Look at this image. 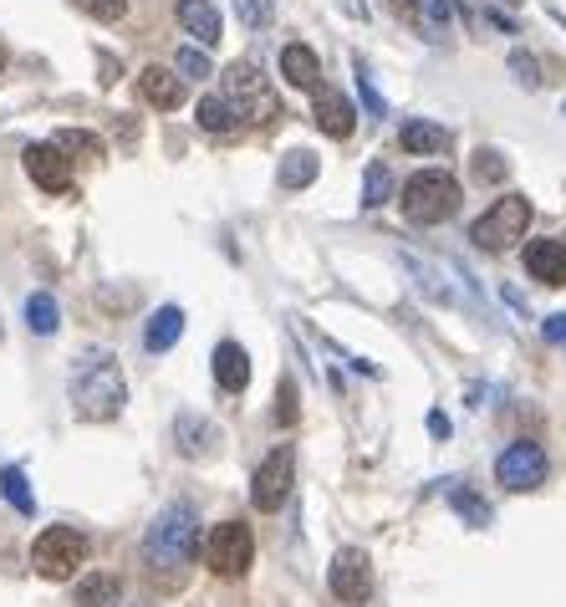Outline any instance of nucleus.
I'll return each instance as SVG.
<instances>
[{
	"instance_id": "35",
	"label": "nucleus",
	"mask_w": 566,
	"mask_h": 607,
	"mask_svg": "<svg viewBox=\"0 0 566 607\" xmlns=\"http://www.w3.org/2000/svg\"><path fill=\"white\" fill-rule=\"evenodd\" d=\"M276 424L281 430L297 424V378H281V388H276Z\"/></svg>"
},
{
	"instance_id": "12",
	"label": "nucleus",
	"mask_w": 566,
	"mask_h": 607,
	"mask_svg": "<svg viewBox=\"0 0 566 607\" xmlns=\"http://www.w3.org/2000/svg\"><path fill=\"white\" fill-rule=\"evenodd\" d=\"M398 15L429 46H444L449 36H454V11H449V0H398Z\"/></svg>"
},
{
	"instance_id": "33",
	"label": "nucleus",
	"mask_w": 566,
	"mask_h": 607,
	"mask_svg": "<svg viewBox=\"0 0 566 607\" xmlns=\"http://www.w3.org/2000/svg\"><path fill=\"white\" fill-rule=\"evenodd\" d=\"M235 15H240V26L266 31L270 15H276V5H270V0H235Z\"/></svg>"
},
{
	"instance_id": "38",
	"label": "nucleus",
	"mask_w": 566,
	"mask_h": 607,
	"mask_svg": "<svg viewBox=\"0 0 566 607\" xmlns=\"http://www.w3.org/2000/svg\"><path fill=\"white\" fill-rule=\"evenodd\" d=\"M97 72H103L97 82H103V88H113V82H118V61L107 57V51H97Z\"/></svg>"
},
{
	"instance_id": "16",
	"label": "nucleus",
	"mask_w": 566,
	"mask_h": 607,
	"mask_svg": "<svg viewBox=\"0 0 566 607\" xmlns=\"http://www.w3.org/2000/svg\"><path fill=\"white\" fill-rule=\"evenodd\" d=\"M215 383L224 393H245V383H251V353L240 342H220L215 347Z\"/></svg>"
},
{
	"instance_id": "17",
	"label": "nucleus",
	"mask_w": 566,
	"mask_h": 607,
	"mask_svg": "<svg viewBox=\"0 0 566 607\" xmlns=\"http://www.w3.org/2000/svg\"><path fill=\"white\" fill-rule=\"evenodd\" d=\"M281 77L301 92H316V82H322V61H316L312 46H301V42L281 46Z\"/></svg>"
},
{
	"instance_id": "26",
	"label": "nucleus",
	"mask_w": 566,
	"mask_h": 607,
	"mask_svg": "<svg viewBox=\"0 0 566 607\" xmlns=\"http://www.w3.org/2000/svg\"><path fill=\"white\" fill-rule=\"evenodd\" d=\"M51 144H57L67 159H103V153H107V149H103V138L88 134V128H61Z\"/></svg>"
},
{
	"instance_id": "43",
	"label": "nucleus",
	"mask_w": 566,
	"mask_h": 607,
	"mask_svg": "<svg viewBox=\"0 0 566 607\" xmlns=\"http://www.w3.org/2000/svg\"><path fill=\"white\" fill-rule=\"evenodd\" d=\"M562 245H566V236H562Z\"/></svg>"
},
{
	"instance_id": "36",
	"label": "nucleus",
	"mask_w": 566,
	"mask_h": 607,
	"mask_svg": "<svg viewBox=\"0 0 566 607\" xmlns=\"http://www.w3.org/2000/svg\"><path fill=\"white\" fill-rule=\"evenodd\" d=\"M180 72L184 77H209L215 67H209V57L199 51V46H184V51H180Z\"/></svg>"
},
{
	"instance_id": "29",
	"label": "nucleus",
	"mask_w": 566,
	"mask_h": 607,
	"mask_svg": "<svg viewBox=\"0 0 566 607\" xmlns=\"http://www.w3.org/2000/svg\"><path fill=\"white\" fill-rule=\"evenodd\" d=\"M0 485H5V501H11L21 516H31V511H36V501H31V490H26V470H21V465L0 470Z\"/></svg>"
},
{
	"instance_id": "8",
	"label": "nucleus",
	"mask_w": 566,
	"mask_h": 607,
	"mask_svg": "<svg viewBox=\"0 0 566 607\" xmlns=\"http://www.w3.org/2000/svg\"><path fill=\"white\" fill-rule=\"evenodd\" d=\"M546 474H552V459H546V449L531 445V439H516V445L500 449V459H495V480L506 490H541L546 485Z\"/></svg>"
},
{
	"instance_id": "28",
	"label": "nucleus",
	"mask_w": 566,
	"mask_h": 607,
	"mask_svg": "<svg viewBox=\"0 0 566 607\" xmlns=\"http://www.w3.org/2000/svg\"><path fill=\"white\" fill-rule=\"evenodd\" d=\"M118 577H107V572H97V577H82V587H77V607H113L118 603Z\"/></svg>"
},
{
	"instance_id": "13",
	"label": "nucleus",
	"mask_w": 566,
	"mask_h": 607,
	"mask_svg": "<svg viewBox=\"0 0 566 607\" xmlns=\"http://www.w3.org/2000/svg\"><path fill=\"white\" fill-rule=\"evenodd\" d=\"M312 118H316V128H322V134H327V138H353V128H358V107L347 103L343 92H332V88H316Z\"/></svg>"
},
{
	"instance_id": "40",
	"label": "nucleus",
	"mask_w": 566,
	"mask_h": 607,
	"mask_svg": "<svg viewBox=\"0 0 566 607\" xmlns=\"http://www.w3.org/2000/svg\"><path fill=\"white\" fill-rule=\"evenodd\" d=\"M0 67H5V42H0Z\"/></svg>"
},
{
	"instance_id": "2",
	"label": "nucleus",
	"mask_w": 566,
	"mask_h": 607,
	"mask_svg": "<svg viewBox=\"0 0 566 607\" xmlns=\"http://www.w3.org/2000/svg\"><path fill=\"white\" fill-rule=\"evenodd\" d=\"M199 551V511L189 501L164 505L153 526L143 531V557H149L153 572H184Z\"/></svg>"
},
{
	"instance_id": "19",
	"label": "nucleus",
	"mask_w": 566,
	"mask_h": 607,
	"mask_svg": "<svg viewBox=\"0 0 566 607\" xmlns=\"http://www.w3.org/2000/svg\"><path fill=\"white\" fill-rule=\"evenodd\" d=\"M180 26L199 46H220V11L209 0H180Z\"/></svg>"
},
{
	"instance_id": "20",
	"label": "nucleus",
	"mask_w": 566,
	"mask_h": 607,
	"mask_svg": "<svg viewBox=\"0 0 566 607\" xmlns=\"http://www.w3.org/2000/svg\"><path fill=\"white\" fill-rule=\"evenodd\" d=\"M174 439H180V455L199 459V455H209V449L220 445V430H215L209 419H199V414H180V419H174Z\"/></svg>"
},
{
	"instance_id": "4",
	"label": "nucleus",
	"mask_w": 566,
	"mask_h": 607,
	"mask_svg": "<svg viewBox=\"0 0 566 607\" xmlns=\"http://www.w3.org/2000/svg\"><path fill=\"white\" fill-rule=\"evenodd\" d=\"M31 566H36L46 582L77 577V572L88 566V536L77 531V526H46V531L36 536V547H31Z\"/></svg>"
},
{
	"instance_id": "1",
	"label": "nucleus",
	"mask_w": 566,
	"mask_h": 607,
	"mask_svg": "<svg viewBox=\"0 0 566 607\" xmlns=\"http://www.w3.org/2000/svg\"><path fill=\"white\" fill-rule=\"evenodd\" d=\"M123 403H128V383H123V368L113 353H82L72 363V409L77 419L88 424H103V419H118Z\"/></svg>"
},
{
	"instance_id": "23",
	"label": "nucleus",
	"mask_w": 566,
	"mask_h": 607,
	"mask_svg": "<svg viewBox=\"0 0 566 607\" xmlns=\"http://www.w3.org/2000/svg\"><path fill=\"white\" fill-rule=\"evenodd\" d=\"M316 174H322V159L312 149H291L281 159V190H307Z\"/></svg>"
},
{
	"instance_id": "37",
	"label": "nucleus",
	"mask_w": 566,
	"mask_h": 607,
	"mask_svg": "<svg viewBox=\"0 0 566 607\" xmlns=\"http://www.w3.org/2000/svg\"><path fill=\"white\" fill-rule=\"evenodd\" d=\"M541 332H546V342H552V347H566V311L546 317V322H541Z\"/></svg>"
},
{
	"instance_id": "30",
	"label": "nucleus",
	"mask_w": 566,
	"mask_h": 607,
	"mask_svg": "<svg viewBox=\"0 0 566 607\" xmlns=\"http://www.w3.org/2000/svg\"><path fill=\"white\" fill-rule=\"evenodd\" d=\"M470 174H475L480 184H500V179H506L510 169H506V159H500L495 149H480L475 159H470Z\"/></svg>"
},
{
	"instance_id": "3",
	"label": "nucleus",
	"mask_w": 566,
	"mask_h": 607,
	"mask_svg": "<svg viewBox=\"0 0 566 607\" xmlns=\"http://www.w3.org/2000/svg\"><path fill=\"white\" fill-rule=\"evenodd\" d=\"M398 205H403V220L444 225V220H454V215H460V205H464L460 179L444 174V169H424V174H414L408 184H403Z\"/></svg>"
},
{
	"instance_id": "6",
	"label": "nucleus",
	"mask_w": 566,
	"mask_h": 607,
	"mask_svg": "<svg viewBox=\"0 0 566 607\" xmlns=\"http://www.w3.org/2000/svg\"><path fill=\"white\" fill-rule=\"evenodd\" d=\"M255 562V531L245 520H220L205 536V566L215 577H245Z\"/></svg>"
},
{
	"instance_id": "22",
	"label": "nucleus",
	"mask_w": 566,
	"mask_h": 607,
	"mask_svg": "<svg viewBox=\"0 0 566 607\" xmlns=\"http://www.w3.org/2000/svg\"><path fill=\"white\" fill-rule=\"evenodd\" d=\"M199 128H205V134H235V128H240L235 103H230L224 92H209V98H199Z\"/></svg>"
},
{
	"instance_id": "7",
	"label": "nucleus",
	"mask_w": 566,
	"mask_h": 607,
	"mask_svg": "<svg viewBox=\"0 0 566 607\" xmlns=\"http://www.w3.org/2000/svg\"><path fill=\"white\" fill-rule=\"evenodd\" d=\"M224 98L235 103L240 123H270L276 113H281V103H276V92L261 82V72H255L251 61H235L230 72H224Z\"/></svg>"
},
{
	"instance_id": "42",
	"label": "nucleus",
	"mask_w": 566,
	"mask_h": 607,
	"mask_svg": "<svg viewBox=\"0 0 566 607\" xmlns=\"http://www.w3.org/2000/svg\"><path fill=\"white\" fill-rule=\"evenodd\" d=\"M562 118H566V103H562Z\"/></svg>"
},
{
	"instance_id": "15",
	"label": "nucleus",
	"mask_w": 566,
	"mask_h": 607,
	"mask_svg": "<svg viewBox=\"0 0 566 607\" xmlns=\"http://www.w3.org/2000/svg\"><path fill=\"white\" fill-rule=\"evenodd\" d=\"M525 271L541 286H566V245L562 240H525Z\"/></svg>"
},
{
	"instance_id": "5",
	"label": "nucleus",
	"mask_w": 566,
	"mask_h": 607,
	"mask_svg": "<svg viewBox=\"0 0 566 607\" xmlns=\"http://www.w3.org/2000/svg\"><path fill=\"white\" fill-rule=\"evenodd\" d=\"M525 225H531V199L525 194H500L470 225V240H475V251H510L516 240H525Z\"/></svg>"
},
{
	"instance_id": "24",
	"label": "nucleus",
	"mask_w": 566,
	"mask_h": 607,
	"mask_svg": "<svg viewBox=\"0 0 566 607\" xmlns=\"http://www.w3.org/2000/svg\"><path fill=\"white\" fill-rule=\"evenodd\" d=\"M26 327L36 337H51L61 327V311H57V297H51V291H31L26 297Z\"/></svg>"
},
{
	"instance_id": "11",
	"label": "nucleus",
	"mask_w": 566,
	"mask_h": 607,
	"mask_svg": "<svg viewBox=\"0 0 566 607\" xmlns=\"http://www.w3.org/2000/svg\"><path fill=\"white\" fill-rule=\"evenodd\" d=\"M26 174H31V184L46 190V194L72 190V159H67L57 144H31L26 149Z\"/></svg>"
},
{
	"instance_id": "27",
	"label": "nucleus",
	"mask_w": 566,
	"mask_h": 607,
	"mask_svg": "<svg viewBox=\"0 0 566 607\" xmlns=\"http://www.w3.org/2000/svg\"><path fill=\"white\" fill-rule=\"evenodd\" d=\"M393 199V174H388V163L373 159L368 163V174H362V209H378Z\"/></svg>"
},
{
	"instance_id": "18",
	"label": "nucleus",
	"mask_w": 566,
	"mask_h": 607,
	"mask_svg": "<svg viewBox=\"0 0 566 607\" xmlns=\"http://www.w3.org/2000/svg\"><path fill=\"white\" fill-rule=\"evenodd\" d=\"M398 144H403V153H418V159H424V153H444L449 144H454V134L439 128V123H429V118H408Z\"/></svg>"
},
{
	"instance_id": "34",
	"label": "nucleus",
	"mask_w": 566,
	"mask_h": 607,
	"mask_svg": "<svg viewBox=\"0 0 566 607\" xmlns=\"http://www.w3.org/2000/svg\"><path fill=\"white\" fill-rule=\"evenodd\" d=\"M77 11H88L92 21H103V26H113V21H123L128 15V0H72Z\"/></svg>"
},
{
	"instance_id": "41",
	"label": "nucleus",
	"mask_w": 566,
	"mask_h": 607,
	"mask_svg": "<svg viewBox=\"0 0 566 607\" xmlns=\"http://www.w3.org/2000/svg\"><path fill=\"white\" fill-rule=\"evenodd\" d=\"M506 5H521V0H506Z\"/></svg>"
},
{
	"instance_id": "14",
	"label": "nucleus",
	"mask_w": 566,
	"mask_h": 607,
	"mask_svg": "<svg viewBox=\"0 0 566 607\" xmlns=\"http://www.w3.org/2000/svg\"><path fill=\"white\" fill-rule=\"evenodd\" d=\"M138 92H143V103H149V107L174 113V107L184 103V77L153 61V67H143V72H138Z\"/></svg>"
},
{
	"instance_id": "21",
	"label": "nucleus",
	"mask_w": 566,
	"mask_h": 607,
	"mask_svg": "<svg viewBox=\"0 0 566 607\" xmlns=\"http://www.w3.org/2000/svg\"><path fill=\"white\" fill-rule=\"evenodd\" d=\"M180 332H184V311L180 307H159L149 317V327H143V347H149V353H169V347L180 342Z\"/></svg>"
},
{
	"instance_id": "10",
	"label": "nucleus",
	"mask_w": 566,
	"mask_h": 607,
	"mask_svg": "<svg viewBox=\"0 0 566 607\" xmlns=\"http://www.w3.org/2000/svg\"><path fill=\"white\" fill-rule=\"evenodd\" d=\"M327 587H332V597L347 607L368 603V593H373V562H368V551H358V547L337 551L327 566Z\"/></svg>"
},
{
	"instance_id": "31",
	"label": "nucleus",
	"mask_w": 566,
	"mask_h": 607,
	"mask_svg": "<svg viewBox=\"0 0 566 607\" xmlns=\"http://www.w3.org/2000/svg\"><path fill=\"white\" fill-rule=\"evenodd\" d=\"M353 72H358V98H362V107H368V118H383L388 113V103L378 98V88H373V72L362 67V57L353 61Z\"/></svg>"
},
{
	"instance_id": "39",
	"label": "nucleus",
	"mask_w": 566,
	"mask_h": 607,
	"mask_svg": "<svg viewBox=\"0 0 566 607\" xmlns=\"http://www.w3.org/2000/svg\"><path fill=\"white\" fill-rule=\"evenodd\" d=\"M429 434H434V439H449V419L444 414H429Z\"/></svg>"
},
{
	"instance_id": "25",
	"label": "nucleus",
	"mask_w": 566,
	"mask_h": 607,
	"mask_svg": "<svg viewBox=\"0 0 566 607\" xmlns=\"http://www.w3.org/2000/svg\"><path fill=\"white\" fill-rule=\"evenodd\" d=\"M444 485H449V490H444L449 505H454V511H460V516L470 520V526H480V531H485V526H490V505L480 501L475 490H464L460 480H444Z\"/></svg>"
},
{
	"instance_id": "32",
	"label": "nucleus",
	"mask_w": 566,
	"mask_h": 607,
	"mask_svg": "<svg viewBox=\"0 0 566 607\" xmlns=\"http://www.w3.org/2000/svg\"><path fill=\"white\" fill-rule=\"evenodd\" d=\"M510 77H516L521 88L536 92L541 88V61L531 57V51H521V46H516V51H510Z\"/></svg>"
},
{
	"instance_id": "9",
	"label": "nucleus",
	"mask_w": 566,
	"mask_h": 607,
	"mask_svg": "<svg viewBox=\"0 0 566 607\" xmlns=\"http://www.w3.org/2000/svg\"><path fill=\"white\" fill-rule=\"evenodd\" d=\"M291 485H297V449L281 445L261 459V470H255V480H251L255 511H281V505L291 501Z\"/></svg>"
}]
</instances>
